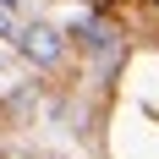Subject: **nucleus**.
I'll list each match as a JSON object with an SVG mask.
<instances>
[{"label": "nucleus", "mask_w": 159, "mask_h": 159, "mask_svg": "<svg viewBox=\"0 0 159 159\" xmlns=\"http://www.w3.org/2000/svg\"><path fill=\"white\" fill-rule=\"evenodd\" d=\"M16 49H22L33 66H55V61L66 55V33L49 28V22H28V28L16 33Z\"/></svg>", "instance_id": "1"}, {"label": "nucleus", "mask_w": 159, "mask_h": 159, "mask_svg": "<svg viewBox=\"0 0 159 159\" xmlns=\"http://www.w3.org/2000/svg\"><path fill=\"white\" fill-rule=\"evenodd\" d=\"M71 33H77V39H82L88 49H99V55H110V39H115V33L104 28V22H93V16H82V22H77Z\"/></svg>", "instance_id": "2"}, {"label": "nucleus", "mask_w": 159, "mask_h": 159, "mask_svg": "<svg viewBox=\"0 0 159 159\" xmlns=\"http://www.w3.org/2000/svg\"><path fill=\"white\" fill-rule=\"evenodd\" d=\"M11 33H16V16H11V11H0V39H11Z\"/></svg>", "instance_id": "3"}, {"label": "nucleus", "mask_w": 159, "mask_h": 159, "mask_svg": "<svg viewBox=\"0 0 159 159\" xmlns=\"http://www.w3.org/2000/svg\"><path fill=\"white\" fill-rule=\"evenodd\" d=\"M0 11H16V0H0Z\"/></svg>", "instance_id": "4"}]
</instances>
